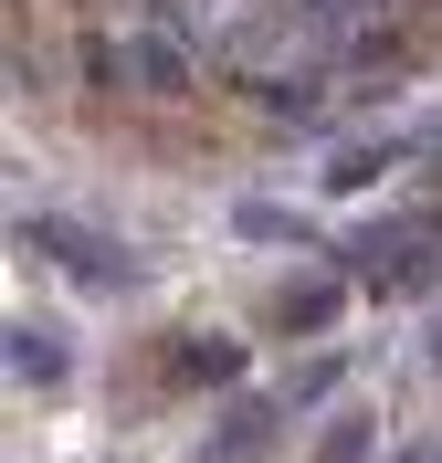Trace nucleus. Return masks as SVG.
<instances>
[{"mask_svg":"<svg viewBox=\"0 0 442 463\" xmlns=\"http://www.w3.org/2000/svg\"><path fill=\"white\" fill-rule=\"evenodd\" d=\"M390 158H400L390 137H369V147H337V158H326V190L348 201V190H369V179H390Z\"/></svg>","mask_w":442,"mask_h":463,"instance_id":"nucleus-10","label":"nucleus"},{"mask_svg":"<svg viewBox=\"0 0 442 463\" xmlns=\"http://www.w3.org/2000/svg\"><path fill=\"white\" fill-rule=\"evenodd\" d=\"M432 263H442V211L432 201H400V211H380V222L337 232V274L369 285V295H421Z\"/></svg>","mask_w":442,"mask_h":463,"instance_id":"nucleus-2","label":"nucleus"},{"mask_svg":"<svg viewBox=\"0 0 442 463\" xmlns=\"http://www.w3.org/2000/svg\"><path fill=\"white\" fill-rule=\"evenodd\" d=\"M22 242H32L42 263H53L63 285H85V295H137V285H147V263L127 253L117 232L74 222V211H22Z\"/></svg>","mask_w":442,"mask_h":463,"instance_id":"nucleus-3","label":"nucleus"},{"mask_svg":"<svg viewBox=\"0 0 442 463\" xmlns=\"http://www.w3.org/2000/svg\"><path fill=\"white\" fill-rule=\"evenodd\" d=\"M11 379H22V390H63V379H74V347H63V326H42V317L11 326Z\"/></svg>","mask_w":442,"mask_h":463,"instance_id":"nucleus-6","label":"nucleus"},{"mask_svg":"<svg viewBox=\"0 0 442 463\" xmlns=\"http://www.w3.org/2000/svg\"><path fill=\"white\" fill-rule=\"evenodd\" d=\"M232 232H242V242H316L285 201H232Z\"/></svg>","mask_w":442,"mask_h":463,"instance_id":"nucleus-11","label":"nucleus"},{"mask_svg":"<svg viewBox=\"0 0 442 463\" xmlns=\"http://www.w3.org/2000/svg\"><path fill=\"white\" fill-rule=\"evenodd\" d=\"M400 463H421V453H400Z\"/></svg>","mask_w":442,"mask_h":463,"instance_id":"nucleus-14","label":"nucleus"},{"mask_svg":"<svg viewBox=\"0 0 442 463\" xmlns=\"http://www.w3.org/2000/svg\"><path fill=\"white\" fill-rule=\"evenodd\" d=\"M306 463H380V411H369V401L326 411V421H316V453H306Z\"/></svg>","mask_w":442,"mask_h":463,"instance_id":"nucleus-8","label":"nucleus"},{"mask_svg":"<svg viewBox=\"0 0 442 463\" xmlns=\"http://www.w3.org/2000/svg\"><path fill=\"white\" fill-rule=\"evenodd\" d=\"M337 379H348V358H337V347L295 358V369H285V411H326V401H337Z\"/></svg>","mask_w":442,"mask_h":463,"instance_id":"nucleus-9","label":"nucleus"},{"mask_svg":"<svg viewBox=\"0 0 442 463\" xmlns=\"http://www.w3.org/2000/svg\"><path fill=\"white\" fill-rule=\"evenodd\" d=\"M421 358H432V369H442V306H432V317H421Z\"/></svg>","mask_w":442,"mask_h":463,"instance_id":"nucleus-12","label":"nucleus"},{"mask_svg":"<svg viewBox=\"0 0 442 463\" xmlns=\"http://www.w3.org/2000/svg\"><path fill=\"white\" fill-rule=\"evenodd\" d=\"M158 358H169L179 390H232V379H242V337H169Z\"/></svg>","mask_w":442,"mask_h":463,"instance_id":"nucleus-7","label":"nucleus"},{"mask_svg":"<svg viewBox=\"0 0 442 463\" xmlns=\"http://www.w3.org/2000/svg\"><path fill=\"white\" fill-rule=\"evenodd\" d=\"M274 442H285V401L232 390V401H221V421H211V442H201V463H274Z\"/></svg>","mask_w":442,"mask_h":463,"instance_id":"nucleus-4","label":"nucleus"},{"mask_svg":"<svg viewBox=\"0 0 442 463\" xmlns=\"http://www.w3.org/2000/svg\"><path fill=\"white\" fill-rule=\"evenodd\" d=\"M190 22L285 127H306V106L326 95V63H337V32L316 0H190Z\"/></svg>","mask_w":442,"mask_h":463,"instance_id":"nucleus-1","label":"nucleus"},{"mask_svg":"<svg viewBox=\"0 0 442 463\" xmlns=\"http://www.w3.org/2000/svg\"><path fill=\"white\" fill-rule=\"evenodd\" d=\"M95 463H127V453H95Z\"/></svg>","mask_w":442,"mask_h":463,"instance_id":"nucleus-13","label":"nucleus"},{"mask_svg":"<svg viewBox=\"0 0 442 463\" xmlns=\"http://www.w3.org/2000/svg\"><path fill=\"white\" fill-rule=\"evenodd\" d=\"M337 317H348V274H295V285L264 306V326H274V337H326Z\"/></svg>","mask_w":442,"mask_h":463,"instance_id":"nucleus-5","label":"nucleus"}]
</instances>
